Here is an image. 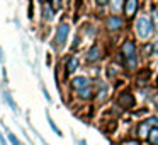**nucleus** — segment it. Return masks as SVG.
Returning a JSON list of instances; mask_svg holds the SVG:
<instances>
[{
	"label": "nucleus",
	"mask_w": 158,
	"mask_h": 145,
	"mask_svg": "<svg viewBox=\"0 0 158 145\" xmlns=\"http://www.w3.org/2000/svg\"><path fill=\"white\" fill-rule=\"evenodd\" d=\"M150 142H151V145H158V126H155V128H151V131H150Z\"/></svg>",
	"instance_id": "11"
},
{
	"label": "nucleus",
	"mask_w": 158,
	"mask_h": 145,
	"mask_svg": "<svg viewBox=\"0 0 158 145\" xmlns=\"http://www.w3.org/2000/svg\"><path fill=\"white\" fill-rule=\"evenodd\" d=\"M46 120H48V123H49V126H51V128H53V131H55V133H56V135H60V137H61V130H60V128H58V126H56V125H55V121H53V120H51V116H49V114H48V113H46Z\"/></svg>",
	"instance_id": "12"
},
{
	"label": "nucleus",
	"mask_w": 158,
	"mask_h": 145,
	"mask_svg": "<svg viewBox=\"0 0 158 145\" xmlns=\"http://www.w3.org/2000/svg\"><path fill=\"white\" fill-rule=\"evenodd\" d=\"M150 126H151V125L150 123H148V120L146 121H143V123H141L139 125V128H138V133H139V137H150Z\"/></svg>",
	"instance_id": "9"
},
{
	"label": "nucleus",
	"mask_w": 158,
	"mask_h": 145,
	"mask_svg": "<svg viewBox=\"0 0 158 145\" xmlns=\"http://www.w3.org/2000/svg\"><path fill=\"white\" fill-rule=\"evenodd\" d=\"M153 51H155V55L158 56V41H156V43H155V45H153Z\"/></svg>",
	"instance_id": "18"
},
{
	"label": "nucleus",
	"mask_w": 158,
	"mask_h": 145,
	"mask_svg": "<svg viewBox=\"0 0 158 145\" xmlns=\"http://www.w3.org/2000/svg\"><path fill=\"white\" fill-rule=\"evenodd\" d=\"M78 94H80V97L87 99V97H90V96H92V90H90V87H85V89L78 90Z\"/></svg>",
	"instance_id": "14"
},
{
	"label": "nucleus",
	"mask_w": 158,
	"mask_h": 145,
	"mask_svg": "<svg viewBox=\"0 0 158 145\" xmlns=\"http://www.w3.org/2000/svg\"><path fill=\"white\" fill-rule=\"evenodd\" d=\"M53 14H51V9L49 7H44V19H51Z\"/></svg>",
	"instance_id": "17"
},
{
	"label": "nucleus",
	"mask_w": 158,
	"mask_h": 145,
	"mask_svg": "<svg viewBox=\"0 0 158 145\" xmlns=\"http://www.w3.org/2000/svg\"><path fill=\"white\" fill-rule=\"evenodd\" d=\"M68 33H70V26L68 24H60L58 29H56V36H55V45L58 48H61L65 45L66 38H68Z\"/></svg>",
	"instance_id": "3"
},
{
	"label": "nucleus",
	"mask_w": 158,
	"mask_h": 145,
	"mask_svg": "<svg viewBox=\"0 0 158 145\" xmlns=\"http://www.w3.org/2000/svg\"><path fill=\"white\" fill-rule=\"evenodd\" d=\"M126 145H141V143H139V142H134V140H131V142H127Z\"/></svg>",
	"instance_id": "20"
},
{
	"label": "nucleus",
	"mask_w": 158,
	"mask_h": 145,
	"mask_svg": "<svg viewBox=\"0 0 158 145\" xmlns=\"http://www.w3.org/2000/svg\"><path fill=\"white\" fill-rule=\"evenodd\" d=\"M73 87H75L77 90H82V89H85V87H89V79H87V77H75V79H73Z\"/></svg>",
	"instance_id": "8"
},
{
	"label": "nucleus",
	"mask_w": 158,
	"mask_h": 145,
	"mask_svg": "<svg viewBox=\"0 0 158 145\" xmlns=\"http://www.w3.org/2000/svg\"><path fill=\"white\" fill-rule=\"evenodd\" d=\"M119 106H123V108H133L134 106V97H133V94H129V92H124V94H121L119 96Z\"/></svg>",
	"instance_id": "5"
},
{
	"label": "nucleus",
	"mask_w": 158,
	"mask_h": 145,
	"mask_svg": "<svg viewBox=\"0 0 158 145\" xmlns=\"http://www.w3.org/2000/svg\"><path fill=\"white\" fill-rule=\"evenodd\" d=\"M156 82H158V79H156Z\"/></svg>",
	"instance_id": "22"
},
{
	"label": "nucleus",
	"mask_w": 158,
	"mask_h": 145,
	"mask_svg": "<svg viewBox=\"0 0 158 145\" xmlns=\"http://www.w3.org/2000/svg\"><path fill=\"white\" fill-rule=\"evenodd\" d=\"M9 140H10L12 145H21V143H19V140L15 138V135H12V133H9Z\"/></svg>",
	"instance_id": "16"
},
{
	"label": "nucleus",
	"mask_w": 158,
	"mask_h": 145,
	"mask_svg": "<svg viewBox=\"0 0 158 145\" xmlns=\"http://www.w3.org/2000/svg\"><path fill=\"white\" fill-rule=\"evenodd\" d=\"M107 2H109V0H97V4H99V5H106Z\"/></svg>",
	"instance_id": "19"
},
{
	"label": "nucleus",
	"mask_w": 158,
	"mask_h": 145,
	"mask_svg": "<svg viewBox=\"0 0 158 145\" xmlns=\"http://www.w3.org/2000/svg\"><path fill=\"white\" fill-rule=\"evenodd\" d=\"M106 26H107V29H110V31H117V29L123 28V19L117 17V15H110V17H107Z\"/></svg>",
	"instance_id": "4"
},
{
	"label": "nucleus",
	"mask_w": 158,
	"mask_h": 145,
	"mask_svg": "<svg viewBox=\"0 0 158 145\" xmlns=\"http://www.w3.org/2000/svg\"><path fill=\"white\" fill-rule=\"evenodd\" d=\"M77 67H78V60H77L75 56L68 58V62H66V70H68V72H75Z\"/></svg>",
	"instance_id": "10"
},
{
	"label": "nucleus",
	"mask_w": 158,
	"mask_h": 145,
	"mask_svg": "<svg viewBox=\"0 0 158 145\" xmlns=\"http://www.w3.org/2000/svg\"><path fill=\"white\" fill-rule=\"evenodd\" d=\"M100 58V48L97 45H94L92 48L89 50V55H87V62L89 63H94V62H97V60Z\"/></svg>",
	"instance_id": "7"
},
{
	"label": "nucleus",
	"mask_w": 158,
	"mask_h": 145,
	"mask_svg": "<svg viewBox=\"0 0 158 145\" xmlns=\"http://www.w3.org/2000/svg\"><path fill=\"white\" fill-rule=\"evenodd\" d=\"M123 55L124 58H126V63L129 68H134L136 67V46H134L133 41H129V39H126V41L123 43Z\"/></svg>",
	"instance_id": "1"
},
{
	"label": "nucleus",
	"mask_w": 158,
	"mask_h": 145,
	"mask_svg": "<svg viewBox=\"0 0 158 145\" xmlns=\"http://www.w3.org/2000/svg\"><path fill=\"white\" fill-rule=\"evenodd\" d=\"M4 101H7L9 106H10L14 111H17V109H15V103L12 101V97H10V94H9V92H5V94H4Z\"/></svg>",
	"instance_id": "13"
},
{
	"label": "nucleus",
	"mask_w": 158,
	"mask_h": 145,
	"mask_svg": "<svg viewBox=\"0 0 158 145\" xmlns=\"http://www.w3.org/2000/svg\"><path fill=\"white\" fill-rule=\"evenodd\" d=\"M136 9H138V0H126L124 4V12H126L127 17H133L136 14Z\"/></svg>",
	"instance_id": "6"
},
{
	"label": "nucleus",
	"mask_w": 158,
	"mask_h": 145,
	"mask_svg": "<svg viewBox=\"0 0 158 145\" xmlns=\"http://www.w3.org/2000/svg\"><path fill=\"white\" fill-rule=\"evenodd\" d=\"M4 60V53H2V48H0V62Z\"/></svg>",
	"instance_id": "21"
},
{
	"label": "nucleus",
	"mask_w": 158,
	"mask_h": 145,
	"mask_svg": "<svg viewBox=\"0 0 158 145\" xmlns=\"http://www.w3.org/2000/svg\"><path fill=\"white\" fill-rule=\"evenodd\" d=\"M151 29H153V26H151L150 19H148L146 15H141L136 21V33L141 39H146L148 36L151 34Z\"/></svg>",
	"instance_id": "2"
},
{
	"label": "nucleus",
	"mask_w": 158,
	"mask_h": 145,
	"mask_svg": "<svg viewBox=\"0 0 158 145\" xmlns=\"http://www.w3.org/2000/svg\"><path fill=\"white\" fill-rule=\"evenodd\" d=\"M49 4H51L53 11H58V9L61 7V2H60V0H49Z\"/></svg>",
	"instance_id": "15"
}]
</instances>
